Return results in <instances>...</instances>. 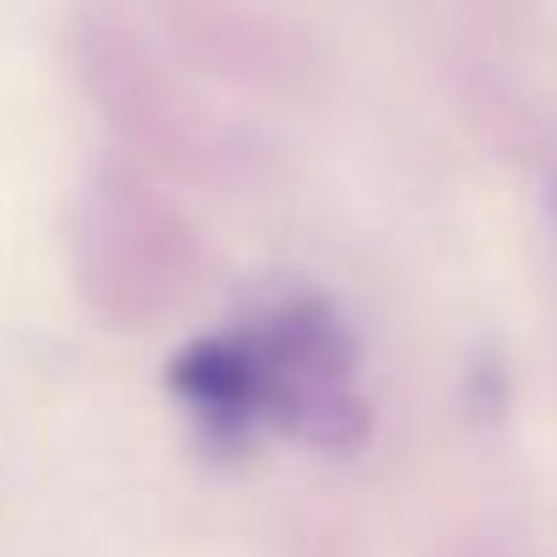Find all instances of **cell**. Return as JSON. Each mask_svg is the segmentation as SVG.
<instances>
[{
  "label": "cell",
  "mask_w": 557,
  "mask_h": 557,
  "mask_svg": "<svg viewBox=\"0 0 557 557\" xmlns=\"http://www.w3.org/2000/svg\"><path fill=\"white\" fill-rule=\"evenodd\" d=\"M174 395L189 406V417L216 438V444H244L260 417H255V379H249V352L244 336H206L189 342L169 369Z\"/></svg>",
  "instance_id": "obj_2"
},
{
  "label": "cell",
  "mask_w": 557,
  "mask_h": 557,
  "mask_svg": "<svg viewBox=\"0 0 557 557\" xmlns=\"http://www.w3.org/2000/svg\"><path fill=\"white\" fill-rule=\"evenodd\" d=\"M244 336L255 417L309 449L347 455L369 438V400L358 395V347L325 304H282Z\"/></svg>",
  "instance_id": "obj_1"
}]
</instances>
